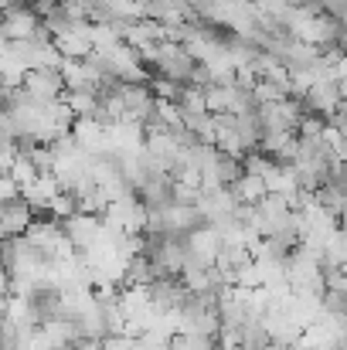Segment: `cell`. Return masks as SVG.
<instances>
[{"label": "cell", "mask_w": 347, "mask_h": 350, "mask_svg": "<svg viewBox=\"0 0 347 350\" xmlns=\"http://www.w3.org/2000/svg\"><path fill=\"white\" fill-rule=\"evenodd\" d=\"M65 103L72 106L75 116H96L99 109V89H68Z\"/></svg>", "instance_id": "52a82bcc"}, {"label": "cell", "mask_w": 347, "mask_h": 350, "mask_svg": "<svg viewBox=\"0 0 347 350\" xmlns=\"http://www.w3.org/2000/svg\"><path fill=\"white\" fill-rule=\"evenodd\" d=\"M303 103H307V109H310V113L331 119L341 106H344V89H341V82H337V79H320V82L303 96Z\"/></svg>", "instance_id": "3957f363"}, {"label": "cell", "mask_w": 347, "mask_h": 350, "mask_svg": "<svg viewBox=\"0 0 347 350\" xmlns=\"http://www.w3.org/2000/svg\"><path fill=\"white\" fill-rule=\"evenodd\" d=\"M231 194L238 198V204H259L266 194H269V184L259 177V174H252V170H245L235 184H231Z\"/></svg>", "instance_id": "8992f818"}, {"label": "cell", "mask_w": 347, "mask_h": 350, "mask_svg": "<svg viewBox=\"0 0 347 350\" xmlns=\"http://www.w3.org/2000/svg\"><path fill=\"white\" fill-rule=\"evenodd\" d=\"M24 92H27L34 103H58V99H65L68 85H65L62 68H34V72H27V79H24Z\"/></svg>", "instance_id": "6da1fadb"}, {"label": "cell", "mask_w": 347, "mask_h": 350, "mask_svg": "<svg viewBox=\"0 0 347 350\" xmlns=\"http://www.w3.org/2000/svg\"><path fill=\"white\" fill-rule=\"evenodd\" d=\"M3 234L7 238H14V234H24L31 225H34V204L21 194V198H10V201H3Z\"/></svg>", "instance_id": "277c9868"}, {"label": "cell", "mask_w": 347, "mask_h": 350, "mask_svg": "<svg viewBox=\"0 0 347 350\" xmlns=\"http://www.w3.org/2000/svg\"><path fill=\"white\" fill-rule=\"evenodd\" d=\"M62 232H65V238H68L79 252H86V248H92V245L103 238V215L75 211L72 218H65V221H62Z\"/></svg>", "instance_id": "7a4b0ae2"}, {"label": "cell", "mask_w": 347, "mask_h": 350, "mask_svg": "<svg viewBox=\"0 0 347 350\" xmlns=\"http://www.w3.org/2000/svg\"><path fill=\"white\" fill-rule=\"evenodd\" d=\"M38 27H41V17L31 10V3H27V7H14V10H7V17H3V41L34 38Z\"/></svg>", "instance_id": "5b68a950"}]
</instances>
